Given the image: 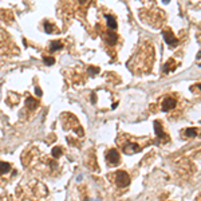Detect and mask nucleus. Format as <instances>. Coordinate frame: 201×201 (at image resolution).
Instances as JSON below:
<instances>
[{
	"label": "nucleus",
	"instance_id": "4",
	"mask_svg": "<svg viewBox=\"0 0 201 201\" xmlns=\"http://www.w3.org/2000/svg\"><path fill=\"white\" fill-rule=\"evenodd\" d=\"M139 150H141V147L138 145H136V143H133V142H129V143H126V145L123 146V152H125L126 154H134V153L139 152Z\"/></svg>",
	"mask_w": 201,
	"mask_h": 201
},
{
	"label": "nucleus",
	"instance_id": "15",
	"mask_svg": "<svg viewBox=\"0 0 201 201\" xmlns=\"http://www.w3.org/2000/svg\"><path fill=\"white\" fill-rule=\"evenodd\" d=\"M44 30H46L47 34H51V32L54 31V27L50 24V23H46V24H44Z\"/></svg>",
	"mask_w": 201,
	"mask_h": 201
},
{
	"label": "nucleus",
	"instance_id": "16",
	"mask_svg": "<svg viewBox=\"0 0 201 201\" xmlns=\"http://www.w3.org/2000/svg\"><path fill=\"white\" fill-rule=\"evenodd\" d=\"M98 71H99L98 67H90V69H89V72L91 74V75H94V74H98Z\"/></svg>",
	"mask_w": 201,
	"mask_h": 201
},
{
	"label": "nucleus",
	"instance_id": "8",
	"mask_svg": "<svg viewBox=\"0 0 201 201\" xmlns=\"http://www.w3.org/2000/svg\"><path fill=\"white\" fill-rule=\"evenodd\" d=\"M11 170V165L8 162H0V174H7Z\"/></svg>",
	"mask_w": 201,
	"mask_h": 201
},
{
	"label": "nucleus",
	"instance_id": "14",
	"mask_svg": "<svg viewBox=\"0 0 201 201\" xmlns=\"http://www.w3.org/2000/svg\"><path fill=\"white\" fill-rule=\"evenodd\" d=\"M43 60H44V63L47 66H51V65H54V58H51V56H46V58H43Z\"/></svg>",
	"mask_w": 201,
	"mask_h": 201
},
{
	"label": "nucleus",
	"instance_id": "2",
	"mask_svg": "<svg viewBox=\"0 0 201 201\" xmlns=\"http://www.w3.org/2000/svg\"><path fill=\"white\" fill-rule=\"evenodd\" d=\"M106 160L110 165H115V164L119 162V153L117 152L115 149H111L106 153Z\"/></svg>",
	"mask_w": 201,
	"mask_h": 201
},
{
	"label": "nucleus",
	"instance_id": "10",
	"mask_svg": "<svg viewBox=\"0 0 201 201\" xmlns=\"http://www.w3.org/2000/svg\"><path fill=\"white\" fill-rule=\"evenodd\" d=\"M117 40H118V36H117L115 34H109V35H107V42H109L110 44H115Z\"/></svg>",
	"mask_w": 201,
	"mask_h": 201
},
{
	"label": "nucleus",
	"instance_id": "17",
	"mask_svg": "<svg viewBox=\"0 0 201 201\" xmlns=\"http://www.w3.org/2000/svg\"><path fill=\"white\" fill-rule=\"evenodd\" d=\"M35 93H36V95H42V90H40L39 87H36L35 89Z\"/></svg>",
	"mask_w": 201,
	"mask_h": 201
},
{
	"label": "nucleus",
	"instance_id": "5",
	"mask_svg": "<svg viewBox=\"0 0 201 201\" xmlns=\"http://www.w3.org/2000/svg\"><path fill=\"white\" fill-rule=\"evenodd\" d=\"M176 106V99L174 98H166L162 103V111H169Z\"/></svg>",
	"mask_w": 201,
	"mask_h": 201
},
{
	"label": "nucleus",
	"instance_id": "19",
	"mask_svg": "<svg viewBox=\"0 0 201 201\" xmlns=\"http://www.w3.org/2000/svg\"><path fill=\"white\" fill-rule=\"evenodd\" d=\"M162 2H164V3H169V0H162Z\"/></svg>",
	"mask_w": 201,
	"mask_h": 201
},
{
	"label": "nucleus",
	"instance_id": "6",
	"mask_svg": "<svg viewBox=\"0 0 201 201\" xmlns=\"http://www.w3.org/2000/svg\"><path fill=\"white\" fill-rule=\"evenodd\" d=\"M106 23H107V27H109V28H111V30L117 28V22L111 15H106Z\"/></svg>",
	"mask_w": 201,
	"mask_h": 201
},
{
	"label": "nucleus",
	"instance_id": "18",
	"mask_svg": "<svg viewBox=\"0 0 201 201\" xmlns=\"http://www.w3.org/2000/svg\"><path fill=\"white\" fill-rule=\"evenodd\" d=\"M90 0H79V3L80 4H86V3H89Z\"/></svg>",
	"mask_w": 201,
	"mask_h": 201
},
{
	"label": "nucleus",
	"instance_id": "12",
	"mask_svg": "<svg viewBox=\"0 0 201 201\" xmlns=\"http://www.w3.org/2000/svg\"><path fill=\"white\" fill-rule=\"evenodd\" d=\"M51 153H52V156L55 157V158H58V157H60V154H62V149L56 146V147H54V149H52Z\"/></svg>",
	"mask_w": 201,
	"mask_h": 201
},
{
	"label": "nucleus",
	"instance_id": "3",
	"mask_svg": "<svg viewBox=\"0 0 201 201\" xmlns=\"http://www.w3.org/2000/svg\"><path fill=\"white\" fill-rule=\"evenodd\" d=\"M162 35H164V39H165V42H166L169 46L174 47V46L178 44V40H177V38H176V36H174L170 31H164Z\"/></svg>",
	"mask_w": 201,
	"mask_h": 201
},
{
	"label": "nucleus",
	"instance_id": "1",
	"mask_svg": "<svg viewBox=\"0 0 201 201\" xmlns=\"http://www.w3.org/2000/svg\"><path fill=\"white\" fill-rule=\"evenodd\" d=\"M115 181H117V185L121 188H126L130 184V178H129V174L126 172H117L115 173Z\"/></svg>",
	"mask_w": 201,
	"mask_h": 201
},
{
	"label": "nucleus",
	"instance_id": "7",
	"mask_svg": "<svg viewBox=\"0 0 201 201\" xmlns=\"http://www.w3.org/2000/svg\"><path fill=\"white\" fill-rule=\"evenodd\" d=\"M154 130H156V134L160 137V138L165 137V134H164V129H162V126L160 125L158 121H156V122H154Z\"/></svg>",
	"mask_w": 201,
	"mask_h": 201
},
{
	"label": "nucleus",
	"instance_id": "13",
	"mask_svg": "<svg viewBox=\"0 0 201 201\" xmlns=\"http://www.w3.org/2000/svg\"><path fill=\"white\" fill-rule=\"evenodd\" d=\"M197 133V129H186L185 130V136L186 137H194Z\"/></svg>",
	"mask_w": 201,
	"mask_h": 201
},
{
	"label": "nucleus",
	"instance_id": "11",
	"mask_svg": "<svg viewBox=\"0 0 201 201\" xmlns=\"http://www.w3.org/2000/svg\"><path fill=\"white\" fill-rule=\"evenodd\" d=\"M27 106H28L30 107V109H35V107L36 106H38V100H36V99H34V98H28V99H27Z\"/></svg>",
	"mask_w": 201,
	"mask_h": 201
},
{
	"label": "nucleus",
	"instance_id": "9",
	"mask_svg": "<svg viewBox=\"0 0 201 201\" xmlns=\"http://www.w3.org/2000/svg\"><path fill=\"white\" fill-rule=\"evenodd\" d=\"M63 44L60 42H58V40H55V42H52L51 44H50V50L51 51H56V50H59V48H62Z\"/></svg>",
	"mask_w": 201,
	"mask_h": 201
}]
</instances>
